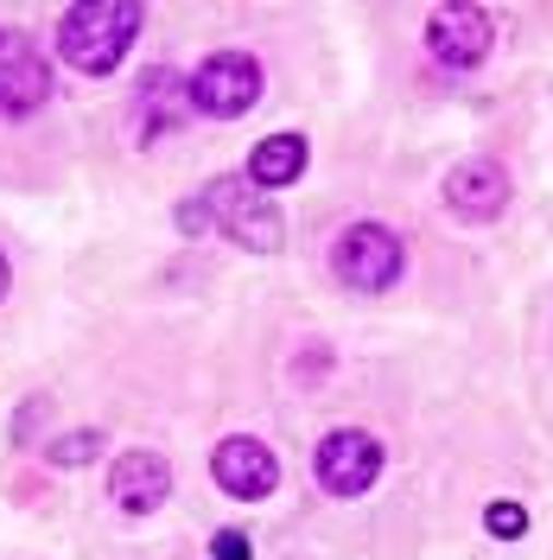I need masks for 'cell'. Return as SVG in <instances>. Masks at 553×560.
I'll return each mask as SVG.
<instances>
[{
	"label": "cell",
	"instance_id": "cell-10",
	"mask_svg": "<svg viewBox=\"0 0 553 560\" xmlns=\"http://www.w3.org/2000/svg\"><path fill=\"white\" fill-rule=\"evenodd\" d=\"M509 205V173L496 160H458L446 173V210L458 223H490Z\"/></svg>",
	"mask_w": 553,
	"mask_h": 560
},
{
	"label": "cell",
	"instance_id": "cell-2",
	"mask_svg": "<svg viewBox=\"0 0 553 560\" xmlns=\"http://www.w3.org/2000/svg\"><path fill=\"white\" fill-rule=\"evenodd\" d=\"M140 26H146L140 0H77V7H64V20H58V51H64L70 70L108 77V70H121V58L134 51Z\"/></svg>",
	"mask_w": 553,
	"mask_h": 560
},
{
	"label": "cell",
	"instance_id": "cell-13",
	"mask_svg": "<svg viewBox=\"0 0 553 560\" xmlns=\"http://www.w3.org/2000/svg\"><path fill=\"white\" fill-rule=\"evenodd\" d=\"M45 458L58 465V471H77V465H90V458H103V433L96 427H83V433H64V440H51Z\"/></svg>",
	"mask_w": 553,
	"mask_h": 560
},
{
	"label": "cell",
	"instance_id": "cell-3",
	"mask_svg": "<svg viewBox=\"0 0 553 560\" xmlns=\"http://www.w3.org/2000/svg\"><path fill=\"white\" fill-rule=\"evenodd\" d=\"M331 268L356 293H388L401 280V268H408V248H401V236L388 223H350L331 243Z\"/></svg>",
	"mask_w": 553,
	"mask_h": 560
},
{
	"label": "cell",
	"instance_id": "cell-9",
	"mask_svg": "<svg viewBox=\"0 0 553 560\" xmlns=\"http://www.w3.org/2000/svg\"><path fill=\"white\" fill-rule=\"evenodd\" d=\"M108 497H115L121 516H153V510L173 497V465L153 453V446H134V453L115 458V471H108Z\"/></svg>",
	"mask_w": 553,
	"mask_h": 560
},
{
	"label": "cell",
	"instance_id": "cell-4",
	"mask_svg": "<svg viewBox=\"0 0 553 560\" xmlns=\"http://www.w3.org/2000/svg\"><path fill=\"white\" fill-rule=\"evenodd\" d=\"M185 96L210 121H236V115H248V108L261 103V65L248 51H210L204 65L191 70Z\"/></svg>",
	"mask_w": 553,
	"mask_h": 560
},
{
	"label": "cell",
	"instance_id": "cell-14",
	"mask_svg": "<svg viewBox=\"0 0 553 560\" xmlns=\"http://www.w3.org/2000/svg\"><path fill=\"white\" fill-rule=\"evenodd\" d=\"M484 528L490 535H503V541H516V535H528V510L509 503V497H496V503L484 510Z\"/></svg>",
	"mask_w": 553,
	"mask_h": 560
},
{
	"label": "cell",
	"instance_id": "cell-7",
	"mask_svg": "<svg viewBox=\"0 0 553 560\" xmlns=\"http://www.w3.org/2000/svg\"><path fill=\"white\" fill-rule=\"evenodd\" d=\"M490 45H496V20L471 0H451L426 20V51L446 70H478L490 58Z\"/></svg>",
	"mask_w": 553,
	"mask_h": 560
},
{
	"label": "cell",
	"instance_id": "cell-8",
	"mask_svg": "<svg viewBox=\"0 0 553 560\" xmlns=\"http://www.w3.org/2000/svg\"><path fill=\"white\" fill-rule=\"evenodd\" d=\"M210 478L223 497H236V503H261V497H274L280 485V458L255 440V433H230L216 453H210Z\"/></svg>",
	"mask_w": 553,
	"mask_h": 560
},
{
	"label": "cell",
	"instance_id": "cell-6",
	"mask_svg": "<svg viewBox=\"0 0 553 560\" xmlns=\"http://www.w3.org/2000/svg\"><path fill=\"white\" fill-rule=\"evenodd\" d=\"M311 471H318V485L331 490V497H363L381 478V440L363 433V427H338V433L318 440Z\"/></svg>",
	"mask_w": 553,
	"mask_h": 560
},
{
	"label": "cell",
	"instance_id": "cell-1",
	"mask_svg": "<svg viewBox=\"0 0 553 560\" xmlns=\"http://www.w3.org/2000/svg\"><path fill=\"white\" fill-rule=\"evenodd\" d=\"M178 230L185 236H204V230H223L236 248L248 255H274L286 243V223H280V210L248 185V178H210L198 198H185L178 205Z\"/></svg>",
	"mask_w": 553,
	"mask_h": 560
},
{
	"label": "cell",
	"instance_id": "cell-12",
	"mask_svg": "<svg viewBox=\"0 0 553 560\" xmlns=\"http://www.w3.org/2000/svg\"><path fill=\"white\" fill-rule=\"evenodd\" d=\"M306 135H268L255 153H248V185L255 191H286L293 178L306 173Z\"/></svg>",
	"mask_w": 553,
	"mask_h": 560
},
{
	"label": "cell",
	"instance_id": "cell-15",
	"mask_svg": "<svg viewBox=\"0 0 553 560\" xmlns=\"http://www.w3.org/2000/svg\"><path fill=\"white\" fill-rule=\"evenodd\" d=\"M210 555H216V560H248L255 548H248V535H243V528H223V535L210 541Z\"/></svg>",
	"mask_w": 553,
	"mask_h": 560
},
{
	"label": "cell",
	"instance_id": "cell-16",
	"mask_svg": "<svg viewBox=\"0 0 553 560\" xmlns=\"http://www.w3.org/2000/svg\"><path fill=\"white\" fill-rule=\"evenodd\" d=\"M7 287H13V268H7V255H0V300H7Z\"/></svg>",
	"mask_w": 553,
	"mask_h": 560
},
{
	"label": "cell",
	"instance_id": "cell-11",
	"mask_svg": "<svg viewBox=\"0 0 553 560\" xmlns=\"http://www.w3.org/2000/svg\"><path fill=\"white\" fill-rule=\"evenodd\" d=\"M185 121V77L173 70H146L134 90V135L140 140H160L166 128Z\"/></svg>",
	"mask_w": 553,
	"mask_h": 560
},
{
	"label": "cell",
	"instance_id": "cell-5",
	"mask_svg": "<svg viewBox=\"0 0 553 560\" xmlns=\"http://www.w3.org/2000/svg\"><path fill=\"white\" fill-rule=\"evenodd\" d=\"M45 103H51V65H45V51L33 45V33L0 26V115L26 121Z\"/></svg>",
	"mask_w": 553,
	"mask_h": 560
}]
</instances>
